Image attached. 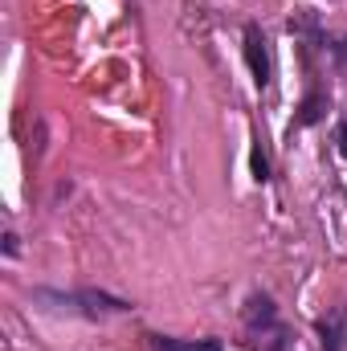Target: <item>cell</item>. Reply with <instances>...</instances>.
<instances>
[{
  "mask_svg": "<svg viewBox=\"0 0 347 351\" xmlns=\"http://www.w3.org/2000/svg\"><path fill=\"white\" fill-rule=\"evenodd\" d=\"M335 62H339V66H347V37L335 45Z\"/></svg>",
  "mask_w": 347,
  "mask_h": 351,
  "instance_id": "cell-11",
  "label": "cell"
},
{
  "mask_svg": "<svg viewBox=\"0 0 347 351\" xmlns=\"http://www.w3.org/2000/svg\"><path fill=\"white\" fill-rule=\"evenodd\" d=\"M323 114H327V94L311 90V94L302 98V106H298V127H315Z\"/></svg>",
  "mask_w": 347,
  "mask_h": 351,
  "instance_id": "cell-5",
  "label": "cell"
},
{
  "mask_svg": "<svg viewBox=\"0 0 347 351\" xmlns=\"http://www.w3.org/2000/svg\"><path fill=\"white\" fill-rule=\"evenodd\" d=\"M37 302H58V311H70V315H86V319H98V315H123L131 311V302L106 294V290H74V294H58V290H33Z\"/></svg>",
  "mask_w": 347,
  "mask_h": 351,
  "instance_id": "cell-1",
  "label": "cell"
},
{
  "mask_svg": "<svg viewBox=\"0 0 347 351\" xmlns=\"http://www.w3.org/2000/svg\"><path fill=\"white\" fill-rule=\"evenodd\" d=\"M250 168H254V180H258V184H265V180H270V160H265L261 143H254V152H250Z\"/></svg>",
  "mask_w": 347,
  "mask_h": 351,
  "instance_id": "cell-8",
  "label": "cell"
},
{
  "mask_svg": "<svg viewBox=\"0 0 347 351\" xmlns=\"http://www.w3.org/2000/svg\"><path fill=\"white\" fill-rule=\"evenodd\" d=\"M315 331H319V339H323V351H339L344 335H339V323H335V319H319Z\"/></svg>",
  "mask_w": 347,
  "mask_h": 351,
  "instance_id": "cell-7",
  "label": "cell"
},
{
  "mask_svg": "<svg viewBox=\"0 0 347 351\" xmlns=\"http://www.w3.org/2000/svg\"><path fill=\"white\" fill-rule=\"evenodd\" d=\"M156 351H221L217 339H168V335H152Z\"/></svg>",
  "mask_w": 347,
  "mask_h": 351,
  "instance_id": "cell-4",
  "label": "cell"
},
{
  "mask_svg": "<svg viewBox=\"0 0 347 351\" xmlns=\"http://www.w3.org/2000/svg\"><path fill=\"white\" fill-rule=\"evenodd\" d=\"M246 62H250V74H254V82L258 90L270 86V49H265V33H261L258 25H246Z\"/></svg>",
  "mask_w": 347,
  "mask_h": 351,
  "instance_id": "cell-2",
  "label": "cell"
},
{
  "mask_svg": "<svg viewBox=\"0 0 347 351\" xmlns=\"http://www.w3.org/2000/svg\"><path fill=\"white\" fill-rule=\"evenodd\" d=\"M290 33H302V37H311L315 45L323 41V33H319V16H315V12H294V16H290Z\"/></svg>",
  "mask_w": 347,
  "mask_h": 351,
  "instance_id": "cell-6",
  "label": "cell"
},
{
  "mask_svg": "<svg viewBox=\"0 0 347 351\" xmlns=\"http://www.w3.org/2000/svg\"><path fill=\"white\" fill-rule=\"evenodd\" d=\"M335 139H339V152H344V160H347V119L335 127Z\"/></svg>",
  "mask_w": 347,
  "mask_h": 351,
  "instance_id": "cell-9",
  "label": "cell"
},
{
  "mask_svg": "<svg viewBox=\"0 0 347 351\" xmlns=\"http://www.w3.org/2000/svg\"><path fill=\"white\" fill-rule=\"evenodd\" d=\"M246 327H250V331H270V327H278V311H274V298H270V294H254V298L246 302Z\"/></svg>",
  "mask_w": 347,
  "mask_h": 351,
  "instance_id": "cell-3",
  "label": "cell"
},
{
  "mask_svg": "<svg viewBox=\"0 0 347 351\" xmlns=\"http://www.w3.org/2000/svg\"><path fill=\"white\" fill-rule=\"evenodd\" d=\"M4 254H8V258L16 254V233H4Z\"/></svg>",
  "mask_w": 347,
  "mask_h": 351,
  "instance_id": "cell-10",
  "label": "cell"
}]
</instances>
